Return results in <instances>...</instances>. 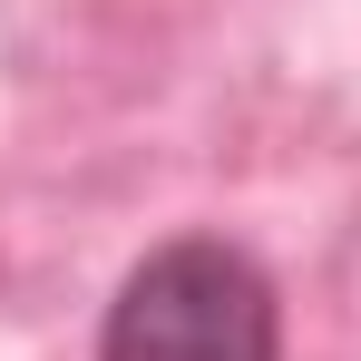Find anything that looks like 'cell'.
<instances>
[{"mask_svg":"<svg viewBox=\"0 0 361 361\" xmlns=\"http://www.w3.org/2000/svg\"><path fill=\"white\" fill-rule=\"evenodd\" d=\"M98 361H283V283L235 235H166L118 274Z\"/></svg>","mask_w":361,"mask_h":361,"instance_id":"6da1fadb","label":"cell"}]
</instances>
